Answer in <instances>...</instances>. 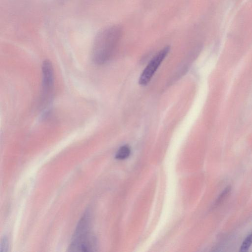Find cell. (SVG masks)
Wrapping results in <instances>:
<instances>
[{"label": "cell", "instance_id": "7a4b0ae2", "mask_svg": "<svg viewBox=\"0 0 252 252\" xmlns=\"http://www.w3.org/2000/svg\"><path fill=\"white\" fill-rule=\"evenodd\" d=\"M87 212L79 220L69 247V251H94L96 240L90 228V218Z\"/></svg>", "mask_w": 252, "mask_h": 252}, {"label": "cell", "instance_id": "277c9868", "mask_svg": "<svg viewBox=\"0 0 252 252\" xmlns=\"http://www.w3.org/2000/svg\"><path fill=\"white\" fill-rule=\"evenodd\" d=\"M42 71L43 101H46L49 99L54 84V70L50 61L46 60L43 62Z\"/></svg>", "mask_w": 252, "mask_h": 252}, {"label": "cell", "instance_id": "3957f363", "mask_svg": "<svg viewBox=\"0 0 252 252\" xmlns=\"http://www.w3.org/2000/svg\"><path fill=\"white\" fill-rule=\"evenodd\" d=\"M170 48L166 46L159 51L150 61L140 75L138 83L141 85H147L168 54Z\"/></svg>", "mask_w": 252, "mask_h": 252}, {"label": "cell", "instance_id": "52a82bcc", "mask_svg": "<svg viewBox=\"0 0 252 252\" xmlns=\"http://www.w3.org/2000/svg\"><path fill=\"white\" fill-rule=\"evenodd\" d=\"M252 245V233L249 235L243 242L240 251L241 252L247 251Z\"/></svg>", "mask_w": 252, "mask_h": 252}, {"label": "cell", "instance_id": "ba28073f", "mask_svg": "<svg viewBox=\"0 0 252 252\" xmlns=\"http://www.w3.org/2000/svg\"><path fill=\"white\" fill-rule=\"evenodd\" d=\"M8 243L6 238H3L0 243V252H6L8 250Z\"/></svg>", "mask_w": 252, "mask_h": 252}, {"label": "cell", "instance_id": "5b68a950", "mask_svg": "<svg viewBox=\"0 0 252 252\" xmlns=\"http://www.w3.org/2000/svg\"><path fill=\"white\" fill-rule=\"evenodd\" d=\"M130 154V149L128 145H124L120 148L116 155L118 159H124L127 158Z\"/></svg>", "mask_w": 252, "mask_h": 252}, {"label": "cell", "instance_id": "6da1fadb", "mask_svg": "<svg viewBox=\"0 0 252 252\" xmlns=\"http://www.w3.org/2000/svg\"><path fill=\"white\" fill-rule=\"evenodd\" d=\"M122 35V29L114 25L101 30L95 36L93 48L94 61L103 63L108 61L114 52Z\"/></svg>", "mask_w": 252, "mask_h": 252}, {"label": "cell", "instance_id": "8992f818", "mask_svg": "<svg viewBox=\"0 0 252 252\" xmlns=\"http://www.w3.org/2000/svg\"><path fill=\"white\" fill-rule=\"evenodd\" d=\"M231 189L230 186H227L224 189L216 200L214 204V207H217L220 205L225 200L229 195Z\"/></svg>", "mask_w": 252, "mask_h": 252}]
</instances>
